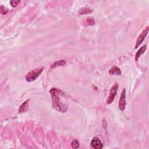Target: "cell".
<instances>
[{"instance_id": "8", "label": "cell", "mask_w": 149, "mask_h": 149, "mask_svg": "<svg viewBox=\"0 0 149 149\" xmlns=\"http://www.w3.org/2000/svg\"><path fill=\"white\" fill-rule=\"evenodd\" d=\"M146 49H147V46H146V45H145V46H142V47L140 48V49L139 50V51H138L136 54V56H135L136 61H137L140 56L142 55V54H144L145 51L146 50Z\"/></svg>"}, {"instance_id": "11", "label": "cell", "mask_w": 149, "mask_h": 149, "mask_svg": "<svg viewBox=\"0 0 149 149\" xmlns=\"http://www.w3.org/2000/svg\"><path fill=\"white\" fill-rule=\"evenodd\" d=\"M66 64V62L64 60H60L58 61H56L51 66V68H54L55 67H58V66H64Z\"/></svg>"}, {"instance_id": "6", "label": "cell", "mask_w": 149, "mask_h": 149, "mask_svg": "<svg viewBox=\"0 0 149 149\" xmlns=\"http://www.w3.org/2000/svg\"><path fill=\"white\" fill-rule=\"evenodd\" d=\"M91 146L92 147L95 149H101L103 147L100 140L97 137H94L92 139L91 142Z\"/></svg>"}, {"instance_id": "10", "label": "cell", "mask_w": 149, "mask_h": 149, "mask_svg": "<svg viewBox=\"0 0 149 149\" xmlns=\"http://www.w3.org/2000/svg\"><path fill=\"white\" fill-rule=\"evenodd\" d=\"M93 12V10L92 9H90V8H87V7H84V8H82L79 10V14L81 15H86V14H90Z\"/></svg>"}, {"instance_id": "5", "label": "cell", "mask_w": 149, "mask_h": 149, "mask_svg": "<svg viewBox=\"0 0 149 149\" xmlns=\"http://www.w3.org/2000/svg\"><path fill=\"white\" fill-rule=\"evenodd\" d=\"M126 106V91L125 89H124L123 91H122L120 99H119V108L121 111H124L125 108Z\"/></svg>"}, {"instance_id": "13", "label": "cell", "mask_w": 149, "mask_h": 149, "mask_svg": "<svg viewBox=\"0 0 149 149\" xmlns=\"http://www.w3.org/2000/svg\"><path fill=\"white\" fill-rule=\"evenodd\" d=\"M19 2H20V1H19V0H18V1H10V4L12 7H16L18 5V4L19 3Z\"/></svg>"}, {"instance_id": "1", "label": "cell", "mask_w": 149, "mask_h": 149, "mask_svg": "<svg viewBox=\"0 0 149 149\" xmlns=\"http://www.w3.org/2000/svg\"><path fill=\"white\" fill-rule=\"evenodd\" d=\"M50 94L52 98V106L55 110L60 113H65L68 110V105L61 99L63 93L59 89L52 88L50 90Z\"/></svg>"}, {"instance_id": "7", "label": "cell", "mask_w": 149, "mask_h": 149, "mask_svg": "<svg viewBox=\"0 0 149 149\" xmlns=\"http://www.w3.org/2000/svg\"><path fill=\"white\" fill-rule=\"evenodd\" d=\"M109 73L112 74V75H121V71L120 69L117 66H113V68L110 69Z\"/></svg>"}, {"instance_id": "2", "label": "cell", "mask_w": 149, "mask_h": 149, "mask_svg": "<svg viewBox=\"0 0 149 149\" xmlns=\"http://www.w3.org/2000/svg\"><path fill=\"white\" fill-rule=\"evenodd\" d=\"M43 70L44 68H39L29 72L26 76V81L28 82L34 81L37 78H39V76L40 75Z\"/></svg>"}, {"instance_id": "12", "label": "cell", "mask_w": 149, "mask_h": 149, "mask_svg": "<svg viewBox=\"0 0 149 149\" xmlns=\"http://www.w3.org/2000/svg\"><path fill=\"white\" fill-rule=\"evenodd\" d=\"M71 146L73 148H78L79 147V142L78 140H73L71 143Z\"/></svg>"}, {"instance_id": "3", "label": "cell", "mask_w": 149, "mask_h": 149, "mask_svg": "<svg viewBox=\"0 0 149 149\" xmlns=\"http://www.w3.org/2000/svg\"><path fill=\"white\" fill-rule=\"evenodd\" d=\"M118 83H115L114 86L111 87L110 92V95L108 97V99L107 100V103L108 104H110L113 102V101L115 98V95H116L117 91H118Z\"/></svg>"}, {"instance_id": "4", "label": "cell", "mask_w": 149, "mask_h": 149, "mask_svg": "<svg viewBox=\"0 0 149 149\" xmlns=\"http://www.w3.org/2000/svg\"><path fill=\"white\" fill-rule=\"evenodd\" d=\"M148 33V27H146V29H145L140 34V36L137 38V40L136 41V44L135 45V48L137 49V48L139 47L140 46V45L142 43V42L144 41L145 39L146 38V36L147 35V34Z\"/></svg>"}, {"instance_id": "9", "label": "cell", "mask_w": 149, "mask_h": 149, "mask_svg": "<svg viewBox=\"0 0 149 149\" xmlns=\"http://www.w3.org/2000/svg\"><path fill=\"white\" fill-rule=\"evenodd\" d=\"M29 100H28L25 101V102L20 106L19 109V113H24V112H26L28 110Z\"/></svg>"}]
</instances>
